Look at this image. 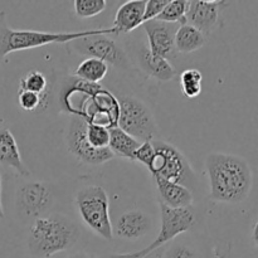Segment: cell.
I'll return each instance as SVG.
<instances>
[{
  "label": "cell",
  "mask_w": 258,
  "mask_h": 258,
  "mask_svg": "<svg viewBox=\"0 0 258 258\" xmlns=\"http://www.w3.org/2000/svg\"><path fill=\"white\" fill-rule=\"evenodd\" d=\"M209 199L217 203L239 204L249 197L253 174L248 161L239 155L211 153L204 161Z\"/></svg>",
  "instance_id": "6da1fadb"
},
{
  "label": "cell",
  "mask_w": 258,
  "mask_h": 258,
  "mask_svg": "<svg viewBox=\"0 0 258 258\" xmlns=\"http://www.w3.org/2000/svg\"><path fill=\"white\" fill-rule=\"evenodd\" d=\"M77 224L60 213L45 214L32 222L28 232V249L34 257L49 258L68 251L77 243Z\"/></svg>",
  "instance_id": "7a4b0ae2"
},
{
  "label": "cell",
  "mask_w": 258,
  "mask_h": 258,
  "mask_svg": "<svg viewBox=\"0 0 258 258\" xmlns=\"http://www.w3.org/2000/svg\"><path fill=\"white\" fill-rule=\"evenodd\" d=\"M98 29L83 32H38L13 29L8 25L7 15L0 12V64L10 53L33 49L48 44H67L80 38L93 34Z\"/></svg>",
  "instance_id": "3957f363"
},
{
  "label": "cell",
  "mask_w": 258,
  "mask_h": 258,
  "mask_svg": "<svg viewBox=\"0 0 258 258\" xmlns=\"http://www.w3.org/2000/svg\"><path fill=\"white\" fill-rule=\"evenodd\" d=\"M75 206L82 223L91 232L106 241H112V222L110 217V199L100 185H88L75 196Z\"/></svg>",
  "instance_id": "277c9868"
},
{
  "label": "cell",
  "mask_w": 258,
  "mask_h": 258,
  "mask_svg": "<svg viewBox=\"0 0 258 258\" xmlns=\"http://www.w3.org/2000/svg\"><path fill=\"white\" fill-rule=\"evenodd\" d=\"M155 156L150 171L153 176H160L173 183L186 186L193 191L198 185V178L190 163L178 148L163 140H153Z\"/></svg>",
  "instance_id": "5b68a950"
},
{
  "label": "cell",
  "mask_w": 258,
  "mask_h": 258,
  "mask_svg": "<svg viewBox=\"0 0 258 258\" xmlns=\"http://www.w3.org/2000/svg\"><path fill=\"white\" fill-rule=\"evenodd\" d=\"M108 34H117V30L113 27L98 29L93 34L76 39L68 44H71L73 52L80 55L97 58L118 70H127L130 68V63L125 50L112 38L108 37Z\"/></svg>",
  "instance_id": "8992f818"
},
{
  "label": "cell",
  "mask_w": 258,
  "mask_h": 258,
  "mask_svg": "<svg viewBox=\"0 0 258 258\" xmlns=\"http://www.w3.org/2000/svg\"><path fill=\"white\" fill-rule=\"evenodd\" d=\"M120 115L117 126L140 143L156 140L159 127L155 117L145 102L136 97L123 96L118 100Z\"/></svg>",
  "instance_id": "52a82bcc"
},
{
  "label": "cell",
  "mask_w": 258,
  "mask_h": 258,
  "mask_svg": "<svg viewBox=\"0 0 258 258\" xmlns=\"http://www.w3.org/2000/svg\"><path fill=\"white\" fill-rule=\"evenodd\" d=\"M160 204V203H159ZM160 218L161 228L158 237L145 248L140 251L131 252V253H116L110 256L111 258H143L150 252L166 246L169 242L181 233L188 232L196 224V213L190 208L173 209L160 204Z\"/></svg>",
  "instance_id": "ba28073f"
},
{
  "label": "cell",
  "mask_w": 258,
  "mask_h": 258,
  "mask_svg": "<svg viewBox=\"0 0 258 258\" xmlns=\"http://www.w3.org/2000/svg\"><path fill=\"white\" fill-rule=\"evenodd\" d=\"M54 203L52 185L45 181H25L15 190V211L23 221H35L45 216Z\"/></svg>",
  "instance_id": "9c48e42d"
},
{
  "label": "cell",
  "mask_w": 258,
  "mask_h": 258,
  "mask_svg": "<svg viewBox=\"0 0 258 258\" xmlns=\"http://www.w3.org/2000/svg\"><path fill=\"white\" fill-rule=\"evenodd\" d=\"M86 120L78 116H72L66 131L67 149L80 163L85 165H102L112 160L115 156L110 149H95L86 138Z\"/></svg>",
  "instance_id": "30bf717a"
},
{
  "label": "cell",
  "mask_w": 258,
  "mask_h": 258,
  "mask_svg": "<svg viewBox=\"0 0 258 258\" xmlns=\"http://www.w3.org/2000/svg\"><path fill=\"white\" fill-rule=\"evenodd\" d=\"M226 7H228V2L223 0H191L186 12V24L208 37L218 27L221 13Z\"/></svg>",
  "instance_id": "8fae6325"
},
{
  "label": "cell",
  "mask_w": 258,
  "mask_h": 258,
  "mask_svg": "<svg viewBox=\"0 0 258 258\" xmlns=\"http://www.w3.org/2000/svg\"><path fill=\"white\" fill-rule=\"evenodd\" d=\"M148 35V48L154 55L168 59L175 53V34L179 25L173 23L149 20L143 24Z\"/></svg>",
  "instance_id": "7c38bea8"
},
{
  "label": "cell",
  "mask_w": 258,
  "mask_h": 258,
  "mask_svg": "<svg viewBox=\"0 0 258 258\" xmlns=\"http://www.w3.org/2000/svg\"><path fill=\"white\" fill-rule=\"evenodd\" d=\"M153 218L141 209H133L121 214L112 223L113 237L126 241H136L145 237L153 228Z\"/></svg>",
  "instance_id": "4fadbf2b"
},
{
  "label": "cell",
  "mask_w": 258,
  "mask_h": 258,
  "mask_svg": "<svg viewBox=\"0 0 258 258\" xmlns=\"http://www.w3.org/2000/svg\"><path fill=\"white\" fill-rule=\"evenodd\" d=\"M153 178L158 189L160 204L173 209L190 208L191 204L194 203V194L190 189L160 176H153Z\"/></svg>",
  "instance_id": "5bb4252c"
},
{
  "label": "cell",
  "mask_w": 258,
  "mask_h": 258,
  "mask_svg": "<svg viewBox=\"0 0 258 258\" xmlns=\"http://www.w3.org/2000/svg\"><path fill=\"white\" fill-rule=\"evenodd\" d=\"M0 165L12 169L22 178L30 175L29 169L25 166L20 155L17 140L7 127H0Z\"/></svg>",
  "instance_id": "9a60e30c"
},
{
  "label": "cell",
  "mask_w": 258,
  "mask_h": 258,
  "mask_svg": "<svg viewBox=\"0 0 258 258\" xmlns=\"http://www.w3.org/2000/svg\"><path fill=\"white\" fill-rule=\"evenodd\" d=\"M145 0H130L121 5L115 14L113 28L117 34H126L144 24L145 14Z\"/></svg>",
  "instance_id": "2e32d148"
},
{
  "label": "cell",
  "mask_w": 258,
  "mask_h": 258,
  "mask_svg": "<svg viewBox=\"0 0 258 258\" xmlns=\"http://www.w3.org/2000/svg\"><path fill=\"white\" fill-rule=\"evenodd\" d=\"M138 62L141 70L146 75L160 81V82L171 81L176 75L175 68L171 66V63L166 58L154 55L146 45L141 47L139 50Z\"/></svg>",
  "instance_id": "e0dca14e"
},
{
  "label": "cell",
  "mask_w": 258,
  "mask_h": 258,
  "mask_svg": "<svg viewBox=\"0 0 258 258\" xmlns=\"http://www.w3.org/2000/svg\"><path fill=\"white\" fill-rule=\"evenodd\" d=\"M140 141L121 130L118 126L110 128V144L108 149L113 156L128 159L134 161V154L140 146Z\"/></svg>",
  "instance_id": "ac0fdd59"
},
{
  "label": "cell",
  "mask_w": 258,
  "mask_h": 258,
  "mask_svg": "<svg viewBox=\"0 0 258 258\" xmlns=\"http://www.w3.org/2000/svg\"><path fill=\"white\" fill-rule=\"evenodd\" d=\"M207 37L190 24L179 25L175 34V52L189 54L206 44Z\"/></svg>",
  "instance_id": "d6986e66"
},
{
  "label": "cell",
  "mask_w": 258,
  "mask_h": 258,
  "mask_svg": "<svg viewBox=\"0 0 258 258\" xmlns=\"http://www.w3.org/2000/svg\"><path fill=\"white\" fill-rule=\"evenodd\" d=\"M108 64L97 58H86L78 64L73 76L92 85H100L101 81L107 76Z\"/></svg>",
  "instance_id": "ffe728a7"
},
{
  "label": "cell",
  "mask_w": 258,
  "mask_h": 258,
  "mask_svg": "<svg viewBox=\"0 0 258 258\" xmlns=\"http://www.w3.org/2000/svg\"><path fill=\"white\" fill-rule=\"evenodd\" d=\"M19 91L37 93L42 97L47 98L48 95V80L44 73L39 71H29L25 73L19 81Z\"/></svg>",
  "instance_id": "44dd1931"
},
{
  "label": "cell",
  "mask_w": 258,
  "mask_h": 258,
  "mask_svg": "<svg viewBox=\"0 0 258 258\" xmlns=\"http://www.w3.org/2000/svg\"><path fill=\"white\" fill-rule=\"evenodd\" d=\"M189 2L186 0H170L161 14L156 18V20L173 24L183 25L186 24V12H188Z\"/></svg>",
  "instance_id": "7402d4cb"
},
{
  "label": "cell",
  "mask_w": 258,
  "mask_h": 258,
  "mask_svg": "<svg viewBox=\"0 0 258 258\" xmlns=\"http://www.w3.org/2000/svg\"><path fill=\"white\" fill-rule=\"evenodd\" d=\"M202 81H203V76L201 71L196 68H189L184 71L180 75V86L184 96L188 98H194L201 95Z\"/></svg>",
  "instance_id": "603a6c76"
},
{
  "label": "cell",
  "mask_w": 258,
  "mask_h": 258,
  "mask_svg": "<svg viewBox=\"0 0 258 258\" xmlns=\"http://www.w3.org/2000/svg\"><path fill=\"white\" fill-rule=\"evenodd\" d=\"M86 138L92 148L107 149L110 144V128L98 125V123L87 122L86 123Z\"/></svg>",
  "instance_id": "cb8c5ba5"
},
{
  "label": "cell",
  "mask_w": 258,
  "mask_h": 258,
  "mask_svg": "<svg viewBox=\"0 0 258 258\" xmlns=\"http://www.w3.org/2000/svg\"><path fill=\"white\" fill-rule=\"evenodd\" d=\"M107 7L106 0H75L73 2V10L76 17L81 19L96 17L101 14Z\"/></svg>",
  "instance_id": "d4e9b609"
},
{
  "label": "cell",
  "mask_w": 258,
  "mask_h": 258,
  "mask_svg": "<svg viewBox=\"0 0 258 258\" xmlns=\"http://www.w3.org/2000/svg\"><path fill=\"white\" fill-rule=\"evenodd\" d=\"M163 258H203V256L191 247L181 243H174L171 246H165Z\"/></svg>",
  "instance_id": "484cf974"
},
{
  "label": "cell",
  "mask_w": 258,
  "mask_h": 258,
  "mask_svg": "<svg viewBox=\"0 0 258 258\" xmlns=\"http://www.w3.org/2000/svg\"><path fill=\"white\" fill-rule=\"evenodd\" d=\"M18 103L25 111H34L45 103V97L28 91H18Z\"/></svg>",
  "instance_id": "4316f807"
},
{
  "label": "cell",
  "mask_w": 258,
  "mask_h": 258,
  "mask_svg": "<svg viewBox=\"0 0 258 258\" xmlns=\"http://www.w3.org/2000/svg\"><path fill=\"white\" fill-rule=\"evenodd\" d=\"M154 156H155V149H154L153 141H145V143L140 144L138 150L134 154V161L143 164L149 170L153 164Z\"/></svg>",
  "instance_id": "83f0119b"
},
{
  "label": "cell",
  "mask_w": 258,
  "mask_h": 258,
  "mask_svg": "<svg viewBox=\"0 0 258 258\" xmlns=\"http://www.w3.org/2000/svg\"><path fill=\"white\" fill-rule=\"evenodd\" d=\"M170 0H149L146 2L145 14H144V23L149 20H154L161 14L166 5L169 4Z\"/></svg>",
  "instance_id": "f1b7e54d"
},
{
  "label": "cell",
  "mask_w": 258,
  "mask_h": 258,
  "mask_svg": "<svg viewBox=\"0 0 258 258\" xmlns=\"http://www.w3.org/2000/svg\"><path fill=\"white\" fill-rule=\"evenodd\" d=\"M164 249H165V246L161 247V248L155 249V251L150 252V253H148V254H146V256H144L143 258H163Z\"/></svg>",
  "instance_id": "f546056e"
},
{
  "label": "cell",
  "mask_w": 258,
  "mask_h": 258,
  "mask_svg": "<svg viewBox=\"0 0 258 258\" xmlns=\"http://www.w3.org/2000/svg\"><path fill=\"white\" fill-rule=\"evenodd\" d=\"M251 238H252V242H253L254 246L258 247V219H257L256 223H254L253 228H252Z\"/></svg>",
  "instance_id": "4dcf8cb0"
},
{
  "label": "cell",
  "mask_w": 258,
  "mask_h": 258,
  "mask_svg": "<svg viewBox=\"0 0 258 258\" xmlns=\"http://www.w3.org/2000/svg\"><path fill=\"white\" fill-rule=\"evenodd\" d=\"M2 193H3V181L2 175H0V219H4V208H3V201H2Z\"/></svg>",
  "instance_id": "1f68e13d"
},
{
  "label": "cell",
  "mask_w": 258,
  "mask_h": 258,
  "mask_svg": "<svg viewBox=\"0 0 258 258\" xmlns=\"http://www.w3.org/2000/svg\"><path fill=\"white\" fill-rule=\"evenodd\" d=\"M70 258H92V257L88 256V254H86V253H77V254H75V256H72Z\"/></svg>",
  "instance_id": "d6a6232c"
},
{
  "label": "cell",
  "mask_w": 258,
  "mask_h": 258,
  "mask_svg": "<svg viewBox=\"0 0 258 258\" xmlns=\"http://www.w3.org/2000/svg\"><path fill=\"white\" fill-rule=\"evenodd\" d=\"M108 258H111V257H108Z\"/></svg>",
  "instance_id": "836d02e7"
}]
</instances>
